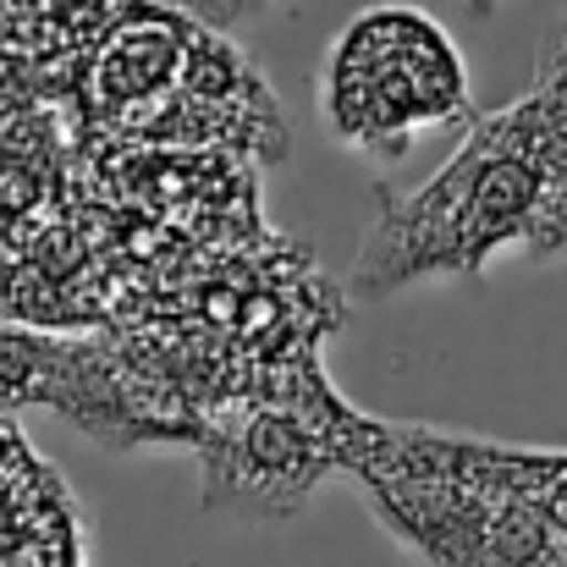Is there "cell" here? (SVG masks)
Returning <instances> with one entry per match:
<instances>
[{"label":"cell","instance_id":"cell-1","mask_svg":"<svg viewBox=\"0 0 567 567\" xmlns=\"http://www.w3.org/2000/svg\"><path fill=\"white\" fill-rule=\"evenodd\" d=\"M507 248L535 265L567 254V122L535 94L480 116L419 188H380L348 292L380 303L424 281H480Z\"/></svg>","mask_w":567,"mask_h":567},{"label":"cell","instance_id":"cell-2","mask_svg":"<svg viewBox=\"0 0 567 567\" xmlns=\"http://www.w3.org/2000/svg\"><path fill=\"white\" fill-rule=\"evenodd\" d=\"M342 474L364 485L391 540L424 567H567V540L507 474L502 441L353 408Z\"/></svg>","mask_w":567,"mask_h":567},{"label":"cell","instance_id":"cell-3","mask_svg":"<svg viewBox=\"0 0 567 567\" xmlns=\"http://www.w3.org/2000/svg\"><path fill=\"white\" fill-rule=\"evenodd\" d=\"M315 94L326 133L375 161H408L424 138L468 133L480 122L457 39L424 6L402 0L364 6L342 22Z\"/></svg>","mask_w":567,"mask_h":567},{"label":"cell","instance_id":"cell-4","mask_svg":"<svg viewBox=\"0 0 567 567\" xmlns=\"http://www.w3.org/2000/svg\"><path fill=\"white\" fill-rule=\"evenodd\" d=\"M353 408L309 364L298 391L281 402H243L198 430L204 507L231 518H292L326 474H342Z\"/></svg>","mask_w":567,"mask_h":567},{"label":"cell","instance_id":"cell-5","mask_svg":"<svg viewBox=\"0 0 567 567\" xmlns=\"http://www.w3.org/2000/svg\"><path fill=\"white\" fill-rule=\"evenodd\" d=\"M502 463L518 480V491L546 513V524L567 540V446H507L502 441Z\"/></svg>","mask_w":567,"mask_h":567},{"label":"cell","instance_id":"cell-6","mask_svg":"<svg viewBox=\"0 0 567 567\" xmlns=\"http://www.w3.org/2000/svg\"><path fill=\"white\" fill-rule=\"evenodd\" d=\"M529 94H535L557 122H567V17L551 28V39L540 44V61H535V83H529Z\"/></svg>","mask_w":567,"mask_h":567},{"label":"cell","instance_id":"cell-7","mask_svg":"<svg viewBox=\"0 0 567 567\" xmlns=\"http://www.w3.org/2000/svg\"><path fill=\"white\" fill-rule=\"evenodd\" d=\"M502 6H507V0H468V11H474V17H496Z\"/></svg>","mask_w":567,"mask_h":567}]
</instances>
